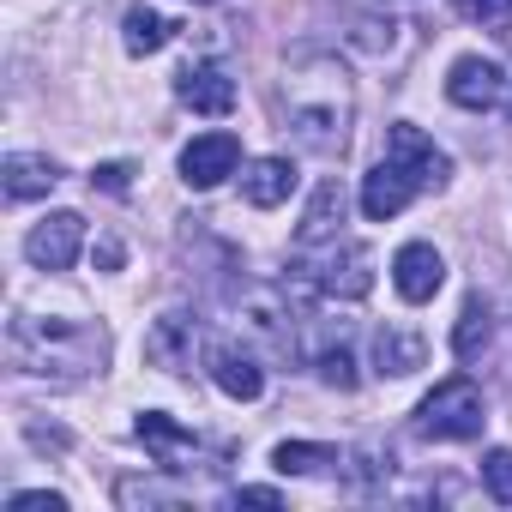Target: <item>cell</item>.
Returning a JSON list of instances; mask_svg holds the SVG:
<instances>
[{
	"instance_id": "2e32d148",
	"label": "cell",
	"mask_w": 512,
	"mask_h": 512,
	"mask_svg": "<svg viewBox=\"0 0 512 512\" xmlns=\"http://www.w3.org/2000/svg\"><path fill=\"white\" fill-rule=\"evenodd\" d=\"M338 223H344V187L338 181H320L314 199H308V211H302L296 241L302 247H326V241H338Z\"/></svg>"
},
{
	"instance_id": "8992f818",
	"label": "cell",
	"mask_w": 512,
	"mask_h": 512,
	"mask_svg": "<svg viewBox=\"0 0 512 512\" xmlns=\"http://www.w3.org/2000/svg\"><path fill=\"white\" fill-rule=\"evenodd\" d=\"M79 247H85V217L79 211H49L31 235H25V260L37 272H67L79 260Z\"/></svg>"
},
{
	"instance_id": "83f0119b",
	"label": "cell",
	"mask_w": 512,
	"mask_h": 512,
	"mask_svg": "<svg viewBox=\"0 0 512 512\" xmlns=\"http://www.w3.org/2000/svg\"><path fill=\"white\" fill-rule=\"evenodd\" d=\"M235 500H247V506H278L284 494H278V488H241Z\"/></svg>"
},
{
	"instance_id": "5bb4252c",
	"label": "cell",
	"mask_w": 512,
	"mask_h": 512,
	"mask_svg": "<svg viewBox=\"0 0 512 512\" xmlns=\"http://www.w3.org/2000/svg\"><path fill=\"white\" fill-rule=\"evenodd\" d=\"M193 338H199V326H193L187 314H163V320L145 332V362L163 368V374H181V368L193 362Z\"/></svg>"
},
{
	"instance_id": "d6986e66",
	"label": "cell",
	"mask_w": 512,
	"mask_h": 512,
	"mask_svg": "<svg viewBox=\"0 0 512 512\" xmlns=\"http://www.w3.org/2000/svg\"><path fill=\"white\" fill-rule=\"evenodd\" d=\"M488 338H494V302H488V296H470V302L458 308V326H452L458 362H476V356L488 350Z\"/></svg>"
},
{
	"instance_id": "cb8c5ba5",
	"label": "cell",
	"mask_w": 512,
	"mask_h": 512,
	"mask_svg": "<svg viewBox=\"0 0 512 512\" xmlns=\"http://www.w3.org/2000/svg\"><path fill=\"white\" fill-rule=\"evenodd\" d=\"M320 380L326 386H338V392H350L356 386V356L338 344V350H320Z\"/></svg>"
},
{
	"instance_id": "5b68a950",
	"label": "cell",
	"mask_w": 512,
	"mask_h": 512,
	"mask_svg": "<svg viewBox=\"0 0 512 512\" xmlns=\"http://www.w3.org/2000/svg\"><path fill=\"white\" fill-rule=\"evenodd\" d=\"M386 157H392V163H398L422 193H440V187L452 181V157H446L422 127H410V121H398V127L386 133Z\"/></svg>"
},
{
	"instance_id": "3957f363",
	"label": "cell",
	"mask_w": 512,
	"mask_h": 512,
	"mask_svg": "<svg viewBox=\"0 0 512 512\" xmlns=\"http://www.w3.org/2000/svg\"><path fill=\"white\" fill-rule=\"evenodd\" d=\"M482 422H488V404H482V392H476L464 374L440 380V386L416 404V434H428V440H476Z\"/></svg>"
},
{
	"instance_id": "4316f807",
	"label": "cell",
	"mask_w": 512,
	"mask_h": 512,
	"mask_svg": "<svg viewBox=\"0 0 512 512\" xmlns=\"http://www.w3.org/2000/svg\"><path fill=\"white\" fill-rule=\"evenodd\" d=\"M91 187H97V193H115V199H121V193L133 187V163H97V169H91Z\"/></svg>"
},
{
	"instance_id": "7402d4cb",
	"label": "cell",
	"mask_w": 512,
	"mask_h": 512,
	"mask_svg": "<svg viewBox=\"0 0 512 512\" xmlns=\"http://www.w3.org/2000/svg\"><path fill=\"white\" fill-rule=\"evenodd\" d=\"M482 488H488L500 506H512V452H506V446H494V452L482 458Z\"/></svg>"
},
{
	"instance_id": "f1b7e54d",
	"label": "cell",
	"mask_w": 512,
	"mask_h": 512,
	"mask_svg": "<svg viewBox=\"0 0 512 512\" xmlns=\"http://www.w3.org/2000/svg\"><path fill=\"white\" fill-rule=\"evenodd\" d=\"M506 115H512V91H506Z\"/></svg>"
},
{
	"instance_id": "d4e9b609",
	"label": "cell",
	"mask_w": 512,
	"mask_h": 512,
	"mask_svg": "<svg viewBox=\"0 0 512 512\" xmlns=\"http://www.w3.org/2000/svg\"><path fill=\"white\" fill-rule=\"evenodd\" d=\"M7 512H67V494H55V488H25V494L7 500Z\"/></svg>"
},
{
	"instance_id": "ac0fdd59",
	"label": "cell",
	"mask_w": 512,
	"mask_h": 512,
	"mask_svg": "<svg viewBox=\"0 0 512 512\" xmlns=\"http://www.w3.org/2000/svg\"><path fill=\"white\" fill-rule=\"evenodd\" d=\"M61 181V169L37 151H13L7 163H0V187H7V199H43L49 187Z\"/></svg>"
},
{
	"instance_id": "30bf717a",
	"label": "cell",
	"mask_w": 512,
	"mask_h": 512,
	"mask_svg": "<svg viewBox=\"0 0 512 512\" xmlns=\"http://www.w3.org/2000/svg\"><path fill=\"white\" fill-rule=\"evenodd\" d=\"M133 434H139V446L163 464V470H187V458L199 452V434L187 428V422H175V416H163V410H139V422H133Z\"/></svg>"
},
{
	"instance_id": "7c38bea8",
	"label": "cell",
	"mask_w": 512,
	"mask_h": 512,
	"mask_svg": "<svg viewBox=\"0 0 512 512\" xmlns=\"http://www.w3.org/2000/svg\"><path fill=\"white\" fill-rule=\"evenodd\" d=\"M416 193H422V187H416V181H410V175H404V169H398L392 157H380V163H374V169L362 175V211H368L374 223L398 217V211H404V205H410Z\"/></svg>"
},
{
	"instance_id": "484cf974",
	"label": "cell",
	"mask_w": 512,
	"mask_h": 512,
	"mask_svg": "<svg viewBox=\"0 0 512 512\" xmlns=\"http://www.w3.org/2000/svg\"><path fill=\"white\" fill-rule=\"evenodd\" d=\"M452 7L464 19H476V25H506L512 19V0H452Z\"/></svg>"
},
{
	"instance_id": "6da1fadb",
	"label": "cell",
	"mask_w": 512,
	"mask_h": 512,
	"mask_svg": "<svg viewBox=\"0 0 512 512\" xmlns=\"http://www.w3.org/2000/svg\"><path fill=\"white\" fill-rule=\"evenodd\" d=\"M278 103H284V121L290 133L320 151V157H338L350 145V121H356V85H350V67L338 55H296L284 67V85H278Z\"/></svg>"
},
{
	"instance_id": "7a4b0ae2",
	"label": "cell",
	"mask_w": 512,
	"mask_h": 512,
	"mask_svg": "<svg viewBox=\"0 0 512 512\" xmlns=\"http://www.w3.org/2000/svg\"><path fill=\"white\" fill-rule=\"evenodd\" d=\"M13 362L37 380H91L109 362V338L85 320H13Z\"/></svg>"
},
{
	"instance_id": "e0dca14e",
	"label": "cell",
	"mask_w": 512,
	"mask_h": 512,
	"mask_svg": "<svg viewBox=\"0 0 512 512\" xmlns=\"http://www.w3.org/2000/svg\"><path fill=\"white\" fill-rule=\"evenodd\" d=\"M422 362H428L422 332H410V326H386V332L374 338V368H380L386 380H404V374H416Z\"/></svg>"
},
{
	"instance_id": "44dd1931",
	"label": "cell",
	"mask_w": 512,
	"mask_h": 512,
	"mask_svg": "<svg viewBox=\"0 0 512 512\" xmlns=\"http://www.w3.org/2000/svg\"><path fill=\"white\" fill-rule=\"evenodd\" d=\"M272 464H278L284 476H314V470L338 464V452H332V446H320V440H284V446L272 452Z\"/></svg>"
},
{
	"instance_id": "8fae6325",
	"label": "cell",
	"mask_w": 512,
	"mask_h": 512,
	"mask_svg": "<svg viewBox=\"0 0 512 512\" xmlns=\"http://www.w3.org/2000/svg\"><path fill=\"white\" fill-rule=\"evenodd\" d=\"M211 380H217V392L235 398V404H253V398L266 392V368H260V356L241 350V344H211Z\"/></svg>"
},
{
	"instance_id": "ffe728a7",
	"label": "cell",
	"mask_w": 512,
	"mask_h": 512,
	"mask_svg": "<svg viewBox=\"0 0 512 512\" xmlns=\"http://www.w3.org/2000/svg\"><path fill=\"white\" fill-rule=\"evenodd\" d=\"M169 37H175V25H169L157 7H127V19H121V43H127V55H157Z\"/></svg>"
},
{
	"instance_id": "4fadbf2b",
	"label": "cell",
	"mask_w": 512,
	"mask_h": 512,
	"mask_svg": "<svg viewBox=\"0 0 512 512\" xmlns=\"http://www.w3.org/2000/svg\"><path fill=\"white\" fill-rule=\"evenodd\" d=\"M175 97H181L193 115H229V109H235V79H229L223 67H181Z\"/></svg>"
},
{
	"instance_id": "603a6c76",
	"label": "cell",
	"mask_w": 512,
	"mask_h": 512,
	"mask_svg": "<svg viewBox=\"0 0 512 512\" xmlns=\"http://www.w3.org/2000/svg\"><path fill=\"white\" fill-rule=\"evenodd\" d=\"M115 500L133 512V506H175V488H163V482H139V476H127L121 488H115Z\"/></svg>"
},
{
	"instance_id": "9a60e30c",
	"label": "cell",
	"mask_w": 512,
	"mask_h": 512,
	"mask_svg": "<svg viewBox=\"0 0 512 512\" xmlns=\"http://www.w3.org/2000/svg\"><path fill=\"white\" fill-rule=\"evenodd\" d=\"M290 193H296V163H290V157H253V163L241 169V199H247V205L272 211V205H284Z\"/></svg>"
},
{
	"instance_id": "9c48e42d",
	"label": "cell",
	"mask_w": 512,
	"mask_h": 512,
	"mask_svg": "<svg viewBox=\"0 0 512 512\" xmlns=\"http://www.w3.org/2000/svg\"><path fill=\"white\" fill-rule=\"evenodd\" d=\"M235 169H241V139H235V133H199V139L181 151V181H187L193 193L229 181Z\"/></svg>"
},
{
	"instance_id": "277c9868",
	"label": "cell",
	"mask_w": 512,
	"mask_h": 512,
	"mask_svg": "<svg viewBox=\"0 0 512 512\" xmlns=\"http://www.w3.org/2000/svg\"><path fill=\"white\" fill-rule=\"evenodd\" d=\"M302 278L314 284V296H344V302H356V296H368L374 290V253L362 247V241H326V253L320 260H308L302 266Z\"/></svg>"
},
{
	"instance_id": "52a82bcc",
	"label": "cell",
	"mask_w": 512,
	"mask_h": 512,
	"mask_svg": "<svg viewBox=\"0 0 512 512\" xmlns=\"http://www.w3.org/2000/svg\"><path fill=\"white\" fill-rule=\"evenodd\" d=\"M440 284H446L440 247H428V241H404V247L392 253V290H398L410 308H416V302H434Z\"/></svg>"
},
{
	"instance_id": "f546056e",
	"label": "cell",
	"mask_w": 512,
	"mask_h": 512,
	"mask_svg": "<svg viewBox=\"0 0 512 512\" xmlns=\"http://www.w3.org/2000/svg\"><path fill=\"white\" fill-rule=\"evenodd\" d=\"M193 7H211V0H193Z\"/></svg>"
},
{
	"instance_id": "ba28073f",
	"label": "cell",
	"mask_w": 512,
	"mask_h": 512,
	"mask_svg": "<svg viewBox=\"0 0 512 512\" xmlns=\"http://www.w3.org/2000/svg\"><path fill=\"white\" fill-rule=\"evenodd\" d=\"M446 97H452L458 109H470V115L494 109V103L506 97V73H500V61H488V55H458L452 73H446Z\"/></svg>"
}]
</instances>
